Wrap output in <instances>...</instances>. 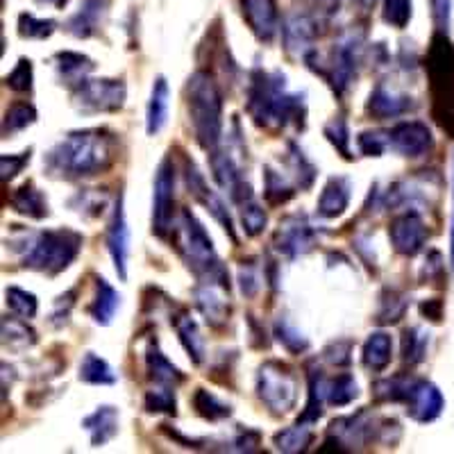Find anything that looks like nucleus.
<instances>
[{
    "instance_id": "obj_1",
    "label": "nucleus",
    "mask_w": 454,
    "mask_h": 454,
    "mask_svg": "<svg viewBox=\"0 0 454 454\" xmlns=\"http://www.w3.org/2000/svg\"><path fill=\"white\" fill-rule=\"evenodd\" d=\"M116 160V139L107 129H73L43 157L46 176L55 180H84L103 176Z\"/></svg>"
},
{
    "instance_id": "obj_2",
    "label": "nucleus",
    "mask_w": 454,
    "mask_h": 454,
    "mask_svg": "<svg viewBox=\"0 0 454 454\" xmlns=\"http://www.w3.org/2000/svg\"><path fill=\"white\" fill-rule=\"evenodd\" d=\"M246 112L257 128L279 132L289 125L302 129L307 121L305 93L289 91L286 75L282 71H262L254 68L248 84Z\"/></svg>"
},
{
    "instance_id": "obj_3",
    "label": "nucleus",
    "mask_w": 454,
    "mask_h": 454,
    "mask_svg": "<svg viewBox=\"0 0 454 454\" xmlns=\"http://www.w3.org/2000/svg\"><path fill=\"white\" fill-rule=\"evenodd\" d=\"M82 243L84 237L80 232L57 227L43 232H21L19 239H10V248L21 254L23 269L55 278L78 259Z\"/></svg>"
},
{
    "instance_id": "obj_4",
    "label": "nucleus",
    "mask_w": 454,
    "mask_h": 454,
    "mask_svg": "<svg viewBox=\"0 0 454 454\" xmlns=\"http://www.w3.org/2000/svg\"><path fill=\"white\" fill-rule=\"evenodd\" d=\"M173 241L186 269L198 278V282L218 284L230 291V273L216 254L212 237L207 234L202 223L192 214V209H182L180 218L173 227Z\"/></svg>"
},
{
    "instance_id": "obj_5",
    "label": "nucleus",
    "mask_w": 454,
    "mask_h": 454,
    "mask_svg": "<svg viewBox=\"0 0 454 454\" xmlns=\"http://www.w3.org/2000/svg\"><path fill=\"white\" fill-rule=\"evenodd\" d=\"M184 100L189 123L198 145L212 153L223 137V93L212 73L196 71L184 84Z\"/></svg>"
},
{
    "instance_id": "obj_6",
    "label": "nucleus",
    "mask_w": 454,
    "mask_h": 454,
    "mask_svg": "<svg viewBox=\"0 0 454 454\" xmlns=\"http://www.w3.org/2000/svg\"><path fill=\"white\" fill-rule=\"evenodd\" d=\"M432 119L454 139V43L448 32L436 30L425 55Z\"/></svg>"
},
{
    "instance_id": "obj_7",
    "label": "nucleus",
    "mask_w": 454,
    "mask_h": 454,
    "mask_svg": "<svg viewBox=\"0 0 454 454\" xmlns=\"http://www.w3.org/2000/svg\"><path fill=\"white\" fill-rule=\"evenodd\" d=\"M254 388L259 403L273 416H286L298 404V377L294 368L278 359H269L259 366Z\"/></svg>"
},
{
    "instance_id": "obj_8",
    "label": "nucleus",
    "mask_w": 454,
    "mask_h": 454,
    "mask_svg": "<svg viewBox=\"0 0 454 454\" xmlns=\"http://www.w3.org/2000/svg\"><path fill=\"white\" fill-rule=\"evenodd\" d=\"M128 87L116 78H87L71 89L73 107L82 114H116L123 109Z\"/></svg>"
},
{
    "instance_id": "obj_9",
    "label": "nucleus",
    "mask_w": 454,
    "mask_h": 454,
    "mask_svg": "<svg viewBox=\"0 0 454 454\" xmlns=\"http://www.w3.org/2000/svg\"><path fill=\"white\" fill-rule=\"evenodd\" d=\"M176 225V168L168 157L160 161L153 186V234L168 237Z\"/></svg>"
},
{
    "instance_id": "obj_10",
    "label": "nucleus",
    "mask_w": 454,
    "mask_h": 454,
    "mask_svg": "<svg viewBox=\"0 0 454 454\" xmlns=\"http://www.w3.org/2000/svg\"><path fill=\"white\" fill-rule=\"evenodd\" d=\"M318 243V232L305 214H289L279 221L273 234V248L286 259H298L311 253Z\"/></svg>"
},
{
    "instance_id": "obj_11",
    "label": "nucleus",
    "mask_w": 454,
    "mask_h": 454,
    "mask_svg": "<svg viewBox=\"0 0 454 454\" xmlns=\"http://www.w3.org/2000/svg\"><path fill=\"white\" fill-rule=\"evenodd\" d=\"M359 52H362V39L356 35L340 36L332 48V59L327 64V71L323 73V78L332 84L336 96H343L355 82L356 68H359Z\"/></svg>"
},
{
    "instance_id": "obj_12",
    "label": "nucleus",
    "mask_w": 454,
    "mask_h": 454,
    "mask_svg": "<svg viewBox=\"0 0 454 454\" xmlns=\"http://www.w3.org/2000/svg\"><path fill=\"white\" fill-rule=\"evenodd\" d=\"M184 184H186V192L192 193V196L196 198V202H200L207 212L212 214L214 221H216L218 225L227 232V237L232 239L234 243H239L237 232H234V221L232 216H230V209H227L223 198L214 192L212 186L207 184L205 176L200 173L196 161L189 160V157H184Z\"/></svg>"
},
{
    "instance_id": "obj_13",
    "label": "nucleus",
    "mask_w": 454,
    "mask_h": 454,
    "mask_svg": "<svg viewBox=\"0 0 454 454\" xmlns=\"http://www.w3.org/2000/svg\"><path fill=\"white\" fill-rule=\"evenodd\" d=\"M403 404L407 407L409 419L425 425V423H434V420L439 419L441 413H443L445 397L443 393H441V388L434 382L411 377Z\"/></svg>"
},
{
    "instance_id": "obj_14",
    "label": "nucleus",
    "mask_w": 454,
    "mask_h": 454,
    "mask_svg": "<svg viewBox=\"0 0 454 454\" xmlns=\"http://www.w3.org/2000/svg\"><path fill=\"white\" fill-rule=\"evenodd\" d=\"M107 253L112 257L114 270L119 275L121 282L128 279V259H129V227L128 218H125V196L119 193L116 202L112 207V216L107 223Z\"/></svg>"
},
{
    "instance_id": "obj_15",
    "label": "nucleus",
    "mask_w": 454,
    "mask_h": 454,
    "mask_svg": "<svg viewBox=\"0 0 454 454\" xmlns=\"http://www.w3.org/2000/svg\"><path fill=\"white\" fill-rule=\"evenodd\" d=\"M388 239L397 254L416 257L427 243V225L419 212L397 214L388 225Z\"/></svg>"
},
{
    "instance_id": "obj_16",
    "label": "nucleus",
    "mask_w": 454,
    "mask_h": 454,
    "mask_svg": "<svg viewBox=\"0 0 454 454\" xmlns=\"http://www.w3.org/2000/svg\"><path fill=\"white\" fill-rule=\"evenodd\" d=\"M209 166H212V176L214 180H216V184L221 186L227 196L232 198L234 205L254 196L250 184L246 182V177H243L241 168H239V164L234 161V157L230 155V153H225V150L221 148L212 150V153H209Z\"/></svg>"
},
{
    "instance_id": "obj_17",
    "label": "nucleus",
    "mask_w": 454,
    "mask_h": 454,
    "mask_svg": "<svg viewBox=\"0 0 454 454\" xmlns=\"http://www.w3.org/2000/svg\"><path fill=\"white\" fill-rule=\"evenodd\" d=\"M318 36V23L309 12H291L282 21L284 51L291 57H307Z\"/></svg>"
},
{
    "instance_id": "obj_18",
    "label": "nucleus",
    "mask_w": 454,
    "mask_h": 454,
    "mask_svg": "<svg viewBox=\"0 0 454 454\" xmlns=\"http://www.w3.org/2000/svg\"><path fill=\"white\" fill-rule=\"evenodd\" d=\"M434 145L432 129L423 121H403L388 129V148L403 157H423Z\"/></svg>"
},
{
    "instance_id": "obj_19",
    "label": "nucleus",
    "mask_w": 454,
    "mask_h": 454,
    "mask_svg": "<svg viewBox=\"0 0 454 454\" xmlns=\"http://www.w3.org/2000/svg\"><path fill=\"white\" fill-rule=\"evenodd\" d=\"M241 12L259 42H273L279 30V12L275 0H241Z\"/></svg>"
},
{
    "instance_id": "obj_20",
    "label": "nucleus",
    "mask_w": 454,
    "mask_h": 454,
    "mask_svg": "<svg viewBox=\"0 0 454 454\" xmlns=\"http://www.w3.org/2000/svg\"><path fill=\"white\" fill-rule=\"evenodd\" d=\"M109 14V0H82L75 14L64 23V30L75 39H89L103 27Z\"/></svg>"
},
{
    "instance_id": "obj_21",
    "label": "nucleus",
    "mask_w": 454,
    "mask_h": 454,
    "mask_svg": "<svg viewBox=\"0 0 454 454\" xmlns=\"http://www.w3.org/2000/svg\"><path fill=\"white\" fill-rule=\"evenodd\" d=\"M413 107L411 98L404 96V93L395 91V89H388L387 84H377L371 91L366 100V112L371 114L375 121H387V119H397L407 114Z\"/></svg>"
},
{
    "instance_id": "obj_22",
    "label": "nucleus",
    "mask_w": 454,
    "mask_h": 454,
    "mask_svg": "<svg viewBox=\"0 0 454 454\" xmlns=\"http://www.w3.org/2000/svg\"><path fill=\"white\" fill-rule=\"evenodd\" d=\"M223 294H230L227 289L218 286V284L200 282L193 289V298H196V307L202 314V318L212 327H221L227 323V314H230V302L223 298Z\"/></svg>"
},
{
    "instance_id": "obj_23",
    "label": "nucleus",
    "mask_w": 454,
    "mask_h": 454,
    "mask_svg": "<svg viewBox=\"0 0 454 454\" xmlns=\"http://www.w3.org/2000/svg\"><path fill=\"white\" fill-rule=\"evenodd\" d=\"M352 196V184L348 177L334 176L327 180V184L323 186V193L318 198V205H316V212L320 218H339L346 214L348 205H350Z\"/></svg>"
},
{
    "instance_id": "obj_24",
    "label": "nucleus",
    "mask_w": 454,
    "mask_h": 454,
    "mask_svg": "<svg viewBox=\"0 0 454 454\" xmlns=\"http://www.w3.org/2000/svg\"><path fill=\"white\" fill-rule=\"evenodd\" d=\"M82 427L93 448H103L119 434V409L112 404H100L96 411L82 419Z\"/></svg>"
},
{
    "instance_id": "obj_25",
    "label": "nucleus",
    "mask_w": 454,
    "mask_h": 454,
    "mask_svg": "<svg viewBox=\"0 0 454 454\" xmlns=\"http://www.w3.org/2000/svg\"><path fill=\"white\" fill-rule=\"evenodd\" d=\"M52 64H55L57 78L62 80V84L75 89L80 82L89 78V73H93L96 64L93 59H89L87 55L75 51H59L52 57Z\"/></svg>"
},
{
    "instance_id": "obj_26",
    "label": "nucleus",
    "mask_w": 454,
    "mask_h": 454,
    "mask_svg": "<svg viewBox=\"0 0 454 454\" xmlns=\"http://www.w3.org/2000/svg\"><path fill=\"white\" fill-rule=\"evenodd\" d=\"M168 82H166L164 75H157L155 82H153V89H150L148 107H145V132H148V137L160 135L161 129L166 128V121H168Z\"/></svg>"
},
{
    "instance_id": "obj_27",
    "label": "nucleus",
    "mask_w": 454,
    "mask_h": 454,
    "mask_svg": "<svg viewBox=\"0 0 454 454\" xmlns=\"http://www.w3.org/2000/svg\"><path fill=\"white\" fill-rule=\"evenodd\" d=\"M145 371H148V380L153 384H170V387H177V384L184 382V372L176 364L168 362V356L160 350L157 339L150 340L148 348H145Z\"/></svg>"
},
{
    "instance_id": "obj_28",
    "label": "nucleus",
    "mask_w": 454,
    "mask_h": 454,
    "mask_svg": "<svg viewBox=\"0 0 454 454\" xmlns=\"http://www.w3.org/2000/svg\"><path fill=\"white\" fill-rule=\"evenodd\" d=\"M10 207L16 214L32 218V221H42V218H46L51 214L46 196H43L42 189L35 182H23L10 196Z\"/></svg>"
},
{
    "instance_id": "obj_29",
    "label": "nucleus",
    "mask_w": 454,
    "mask_h": 454,
    "mask_svg": "<svg viewBox=\"0 0 454 454\" xmlns=\"http://www.w3.org/2000/svg\"><path fill=\"white\" fill-rule=\"evenodd\" d=\"M121 309V295L114 289L112 284L105 278H96V295H93L91 305L87 307L89 316L96 325L107 327L112 325L114 316Z\"/></svg>"
},
{
    "instance_id": "obj_30",
    "label": "nucleus",
    "mask_w": 454,
    "mask_h": 454,
    "mask_svg": "<svg viewBox=\"0 0 454 454\" xmlns=\"http://www.w3.org/2000/svg\"><path fill=\"white\" fill-rule=\"evenodd\" d=\"M393 359V339L387 332H372L362 348V364L371 372L387 371Z\"/></svg>"
},
{
    "instance_id": "obj_31",
    "label": "nucleus",
    "mask_w": 454,
    "mask_h": 454,
    "mask_svg": "<svg viewBox=\"0 0 454 454\" xmlns=\"http://www.w3.org/2000/svg\"><path fill=\"white\" fill-rule=\"evenodd\" d=\"M176 332H177V339H180L182 348L186 350L189 359H192L196 366H200L205 362V339L200 334V327H198L196 320L192 316L182 311L180 316H176Z\"/></svg>"
},
{
    "instance_id": "obj_32",
    "label": "nucleus",
    "mask_w": 454,
    "mask_h": 454,
    "mask_svg": "<svg viewBox=\"0 0 454 454\" xmlns=\"http://www.w3.org/2000/svg\"><path fill=\"white\" fill-rule=\"evenodd\" d=\"M309 397H307L305 411L300 416V423L314 425L323 419V407L327 403V380L323 377V372L316 371V368H309Z\"/></svg>"
},
{
    "instance_id": "obj_33",
    "label": "nucleus",
    "mask_w": 454,
    "mask_h": 454,
    "mask_svg": "<svg viewBox=\"0 0 454 454\" xmlns=\"http://www.w3.org/2000/svg\"><path fill=\"white\" fill-rule=\"evenodd\" d=\"M36 343V332L27 325L26 318H3V348L12 352H26Z\"/></svg>"
},
{
    "instance_id": "obj_34",
    "label": "nucleus",
    "mask_w": 454,
    "mask_h": 454,
    "mask_svg": "<svg viewBox=\"0 0 454 454\" xmlns=\"http://www.w3.org/2000/svg\"><path fill=\"white\" fill-rule=\"evenodd\" d=\"M80 382L93 384V387H112L116 384V372L112 371L103 356H98L96 352H87L80 362Z\"/></svg>"
},
{
    "instance_id": "obj_35",
    "label": "nucleus",
    "mask_w": 454,
    "mask_h": 454,
    "mask_svg": "<svg viewBox=\"0 0 454 454\" xmlns=\"http://www.w3.org/2000/svg\"><path fill=\"white\" fill-rule=\"evenodd\" d=\"M311 441H314V429H311V425L300 423L298 420V423L291 425V427L275 434L273 443L279 452L298 454V452H305V450L311 445Z\"/></svg>"
},
{
    "instance_id": "obj_36",
    "label": "nucleus",
    "mask_w": 454,
    "mask_h": 454,
    "mask_svg": "<svg viewBox=\"0 0 454 454\" xmlns=\"http://www.w3.org/2000/svg\"><path fill=\"white\" fill-rule=\"evenodd\" d=\"M192 404L196 409L198 416H202L209 423H221V420L230 419L232 416V407L227 403H223L221 397L214 395L212 391L207 388H196L192 397Z\"/></svg>"
},
{
    "instance_id": "obj_37",
    "label": "nucleus",
    "mask_w": 454,
    "mask_h": 454,
    "mask_svg": "<svg viewBox=\"0 0 454 454\" xmlns=\"http://www.w3.org/2000/svg\"><path fill=\"white\" fill-rule=\"evenodd\" d=\"M263 196L270 205H284L295 196V186L282 176V170L263 166Z\"/></svg>"
},
{
    "instance_id": "obj_38",
    "label": "nucleus",
    "mask_w": 454,
    "mask_h": 454,
    "mask_svg": "<svg viewBox=\"0 0 454 454\" xmlns=\"http://www.w3.org/2000/svg\"><path fill=\"white\" fill-rule=\"evenodd\" d=\"M409 307V300L403 291L397 289H384L380 295V307H377L375 320L380 325H393L403 318L404 311Z\"/></svg>"
},
{
    "instance_id": "obj_39",
    "label": "nucleus",
    "mask_w": 454,
    "mask_h": 454,
    "mask_svg": "<svg viewBox=\"0 0 454 454\" xmlns=\"http://www.w3.org/2000/svg\"><path fill=\"white\" fill-rule=\"evenodd\" d=\"M39 114H36L35 105L30 103H14L7 107L5 119H3V137H14L19 132H23L26 128L36 123Z\"/></svg>"
},
{
    "instance_id": "obj_40",
    "label": "nucleus",
    "mask_w": 454,
    "mask_h": 454,
    "mask_svg": "<svg viewBox=\"0 0 454 454\" xmlns=\"http://www.w3.org/2000/svg\"><path fill=\"white\" fill-rule=\"evenodd\" d=\"M144 409L148 413H168V416H176V387H170V384H153L144 395Z\"/></svg>"
},
{
    "instance_id": "obj_41",
    "label": "nucleus",
    "mask_w": 454,
    "mask_h": 454,
    "mask_svg": "<svg viewBox=\"0 0 454 454\" xmlns=\"http://www.w3.org/2000/svg\"><path fill=\"white\" fill-rule=\"evenodd\" d=\"M275 339L279 340V346L284 348L291 355H302V352L309 350V339H307L298 327L291 323L289 318H278L273 325Z\"/></svg>"
},
{
    "instance_id": "obj_42",
    "label": "nucleus",
    "mask_w": 454,
    "mask_h": 454,
    "mask_svg": "<svg viewBox=\"0 0 454 454\" xmlns=\"http://www.w3.org/2000/svg\"><path fill=\"white\" fill-rule=\"evenodd\" d=\"M239 214H241V225L246 237L254 239L266 230L269 225V216H266V209L259 205L257 198H248V200L239 202Z\"/></svg>"
},
{
    "instance_id": "obj_43",
    "label": "nucleus",
    "mask_w": 454,
    "mask_h": 454,
    "mask_svg": "<svg viewBox=\"0 0 454 454\" xmlns=\"http://www.w3.org/2000/svg\"><path fill=\"white\" fill-rule=\"evenodd\" d=\"M359 397V387H356L355 377L343 372V375L334 377L332 382H327V404L332 407H348Z\"/></svg>"
},
{
    "instance_id": "obj_44",
    "label": "nucleus",
    "mask_w": 454,
    "mask_h": 454,
    "mask_svg": "<svg viewBox=\"0 0 454 454\" xmlns=\"http://www.w3.org/2000/svg\"><path fill=\"white\" fill-rule=\"evenodd\" d=\"M427 334L420 327H407L403 334V362L404 366H416L425 359L427 352Z\"/></svg>"
},
{
    "instance_id": "obj_45",
    "label": "nucleus",
    "mask_w": 454,
    "mask_h": 454,
    "mask_svg": "<svg viewBox=\"0 0 454 454\" xmlns=\"http://www.w3.org/2000/svg\"><path fill=\"white\" fill-rule=\"evenodd\" d=\"M5 302H7V309H10L12 314L21 316V318L26 320L35 318L36 311H39L36 295L30 294V291L21 289V286H7Z\"/></svg>"
},
{
    "instance_id": "obj_46",
    "label": "nucleus",
    "mask_w": 454,
    "mask_h": 454,
    "mask_svg": "<svg viewBox=\"0 0 454 454\" xmlns=\"http://www.w3.org/2000/svg\"><path fill=\"white\" fill-rule=\"evenodd\" d=\"M57 23L52 19H36V16L23 12L19 16V36L21 39H36V42H43L55 32Z\"/></svg>"
},
{
    "instance_id": "obj_47",
    "label": "nucleus",
    "mask_w": 454,
    "mask_h": 454,
    "mask_svg": "<svg viewBox=\"0 0 454 454\" xmlns=\"http://www.w3.org/2000/svg\"><path fill=\"white\" fill-rule=\"evenodd\" d=\"M71 209L80 214V216H87V218H96L103 214L105 205H107V198L105 193L96 192V189H89V192H78L75 196L71 198Z\"/></svg>"
},
{
    "instance_id": "obj_48",
    "label": "nucleus",
    "mask_w": 454,
    "mask_h": 454,
    "mask_svg": "<svg viewBox=\"0 0 454 454\" xmlns=\"http://www.w3.org/2000/svg\"><path fill=\"white\" fill-rule=\"evenodd\" d=\"M32 80H35V68H32V59L21 57L16 67L5 75V87L16 93H30Z\"/></svg>"
},
{
    "instance_id": "obj_49",
    "label": "nucleus",
    "mask_w": 454,
    "mask_h": 454,
    "mask_svg": "<svg viewBox=\"0 0 454 454\" xmlns=\"http://www.w3.org/2000/svg\"><path fill=\"white\" fill-rule=\"evenodd\" d=\"M325 137L343 160H352L350 155V129H348V123L343 116H334L330 123L325 125Z\"/></svg>"
},
{
    "instance_id": "obj_50",
    "label": "nucleus",
    "mask_w": 454,
    "mask_h": 454,
    "mask_svg": "<svg viewBox=\"0 0 454 454\" xmlns=\"http://www.w3.org/2000/svg\"><path fill=\"white\" fill-rule=\"evenodd\" d=\"M411 0H384L382 19L395 30H404L411 21Z\"/></svg>"
},
{
    "instance_id": "obj_51",
    "label": "nucleus",
    "mask_w": 454,
    "mask_h": 454,
    "mask_svg": "<svg viewBox=\"0 0 454 454\" xmlns=\"http://www.w3.org/2000/svg\"><path fill=\"white\" fill-rule=\"evenodd\" d=\"M356 145L366 157H382L384 150L388 148V132H377V129H366L356 137Z\"/></svg>"
},
{
    "instance_id": "obj_52",
    "label": "nucleus",
    "mask_w": 454,
    "mask_h": 454,
    "mask_svg": "<svg viewBox=\"0 0 454 454\" xmlns=\"http://www.w3.org/2000/svg\"><path fill=\"white\" fill-rule=\"evenodd\" d=\"M262 278H259V269L254 266V262H241L239 266V286H241V294L246 298H254L259 294V286H262Z\"/></svg>"
},
{
    "instance_id": "obj_53",
    "label": "nucleus",
    "mask_w": 454,
    "mask_h": 454,
    "mask_svg": "<svg viewBox=\"0 0 454 454\" xmlns=\"http://www.w3.org/2000/svg\"><path fill=\"white\" fill-rule=\"evenodd\" d=\"M75 294H78V291L71 289V291H67V294L59 295V298L55 300V309H52V314H51L52 327L68 325V318H71V309L75 307Z\"/></svg>"
},
{
    "instance_id": "obj_54",
    "label": "nucleus",
    "mask_w": 454,
    "mask_h": 454,
    "mask_svg": "<svg viewBox=\"0 0 454 454\" xmlns=\"http://www.w3.org/2000/svg\"><path fill=\"white\" fill-rule=\"evenodd\" d=\"M32 150H26L21 155H3L0 157V168H3V182H12L27 164H30Z\"/></svg>"
},
{
    "instance_id": "obj_55",
    "label": "nucleus",
    "mask_w": 454,
    "mask_h": 454,
    "mask_svg": "<svg viewBox=\"0 0 454 454\" xmlns=\"http://www.w3.org/2000/svg\"><path fill=\"white\" fill-rule=\"evenodd\" d=\"M350 352H352L350 340L340 339V340H332L330 346L325 348V352H323V356L327 359V364L340 368V366H348V364H350Z\"/></svg>"
},
{
    "instance_id": "obj_56",
    "label": "nucleus",
    "mask_w": 454,
    "mask_h": 454,
    "mask_svg": "<svg viewBox=\"0 0 454 454\" xmlns=\"http://www.w3.org/2000/svg\"><path fill=\"white\" fill-rule=\"evenodd\" d=\"M432 3V16L436 23V30L448 32L452 21V0H429Z\"/></svg>"
},
{
    "instance_id": "obj_57",
    "label": "nucleus",
    "mask_w": 454,
    "mask_h": 454,
    "mask_svg": "<svg viewBox=\"0 0 454 454\" xmlns=\"http://www.w3.org/2000/svg\"><path fill=\"white\" fill-rule=\"evenodd\" d=\"M232 445L237 452H253L259 445V434L253 432V429H246V432H241L237 439L232 441Z\"/></svg>"
},
{
    "instance_id": "obj_58",
    "label": "nucleus",
    "mask_w": 454,
    "mask_h": 454,
    "mask_svg": "<svg viewBox=\"0 0 454 454\" xmlns=\"http://www.w3.org/2000/svg\"><path fill=\"white\" fill-rule=\"evenodd\" d=\"M420 314L432 320V323H441L443 320V302L439 298L425 300V302H420Z\"/></svg>"
},
{
    "instance_id": "obj_59",
    "label": "nucleus",
    "mask_w": 454,
    "mask_h": 454,
    "mask_svg": "<svg viewBox=\"0 0 454 454\" xmlns=\"http://www.w3.org/2000/svg\"><path fill=\"white\" fill-rule=\"evenodd\" d=\"M311 3H314L316 10L323 12V14H334L340 5V0H311Z\"/></svg>"
},
{
    "instance_id": "obj_60",
    "label": "nucleus",
    "mask_w": 454,
    "mask_h": 454,
    "mask_svg": "<svg viewBox=\"0 0 454 454\" xmlns=\"http://www.w3.org/2000/svg\"><path fill=\"white\" fill-rule=\"evenodd\" d=\"M450 263L454 269V180H452V230H450Z\"/></svg>"
},
{
    "instance_id": "obj_61",
    "label": "nucleus",
    "mask_w": 454,
    "mask_h": 454,
    "mask_svg": "<svg viewBox=\"0 0 454 454\" xmlns=\"http://www.w3.org/2000/svg\"><path fill=\"white\" fill-rule=\"evenodd\" d=\"M36 3H39V5H48V7H57V10H62L68 0H36Z\"/></svg>"
},
{
    "instance_id": "obj_62",
    "label": "nucleus",
    "mask_w": 454,
    "mask_h": 454,
    "mask_svg": "<svg viewBox=\"0 0 454 454\" xmlns=\"http://www.w3.org/2000/svg\"><path fill=\"white\" fill-rule=\"evenodd\" d=\"M375 3H377V0H356V5L366 7V10H368V7H372V5H375Z\"/></svg>"
}]
</instances>
